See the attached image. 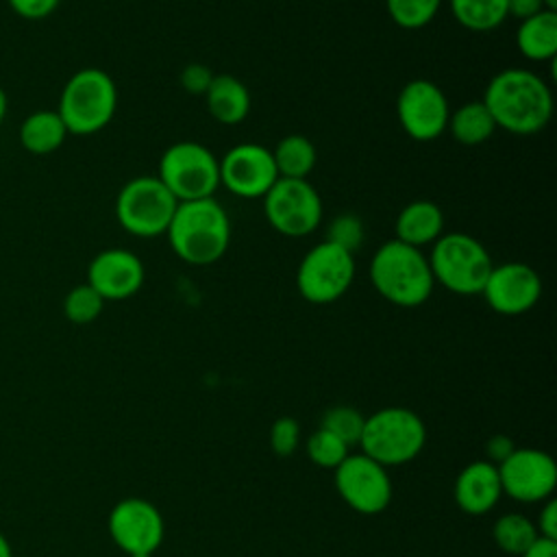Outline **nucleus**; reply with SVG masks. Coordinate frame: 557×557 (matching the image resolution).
Wrapping results in <instances>:
<instances>
[{
	"label": "nucleus",
	"instance_id": "20e7f679",
	"mask_svg": "<svg viewBox=\"0 0 557 557\" xmlns=\"http://www.w3.org/2000/svg\"><path fill=\"white\" fill-rule=\"evenodd\" d=\"M117 87L100 67H83L74 72L59 96L57 113L67 135H94L102 131L115 115Z\"/></svg>",
	"mask_w": 557,
	"mask_h": 557
},
{
	"label": "nucleus",
	"instance_id": "39448f33",
	"mask_svg": "<svg viewBox=\"0 0 557 557\" xmlns=\"http://www.w3.org/2000/svg\"><path fill=\"white\" fill-rule=\"evenodd\" d=\"M429 265L433 281L444 289L459 296H474L481 294L494 261L476 237L457 231L442 233L433 242Z\"/></svg>",
	"mask_w": 557,
	"mask_h": 557
},
{
	"label": "nucleus",
	"instance_id": "f257e3e1",
	"mask_svg": "<svg viewBox=\"0 0 557 557\" xmlns=\"http://www.w3.org/2000/svg\"><path fill=\"white\" fill-rule=\"evenodd\" d=\"M481 100L496 128H505L511 135H535L553 115L550 87L524 67H507L494 74Z\"/></svg>",
	"mask_w": 557,
	"mask_h": 557
},
{
	"label": "nucleus",
	"instance_id": "412c9836",
	"mask_svg": "<svg viewBox=\"0 0 557 557\" xmlns=\"http://www.w3.org/2000/svg\"><path fill=\"white\" fill-rule=\"evenodd\" d=\"M516 46L531 61H553L557 54V11H540L520 22Z\"/></svg>",
	"mask_w": 557,
	"mask_h": 557
},
{
	"label": "nucleus",
	"instance_id": "c756f323",
	"mask_svg": "<svg viewBox=\"0 0 557 557\" xmlns=\"http://www.w3.org/2000/svg\"><path fill=\"white\" fill-rule=\"evenodd\" d=\"M366 418L352 409V407H333L322 416V429L331 431L335 437H339L346 446L359 444L361 433H363Z\"/></svg>",
	"mask_w": 557,
	"mask_h": 557
},
{
	"label": "nucleus",
	"instance_id": "dca6fc26",
	"mask_svg": "<svg viewBox=\"0 0 557 557\" xmlns=\"http://www.w3.org/2000/svg\"><path fill=\"white\" fill-rule=\"evenodd\" d=\"M109 533L115 546L131 557L150 555L163 540V518L144 498H124L109 513Z\"/></svg>",
	"mask_w": 557,
	"mask_h": 557
},
{
	"label": "nucleus",
	"instance_id": "9d476101",
	"mask_svg": "<svg viewBox=\"0 0 557 557\" xmlns=\"http://www.w3.org/2000/svg\"><path fill=\"white\" fill-rule=\"evenodd\" d=\"M261 200L265 220L285 237H305L322 220V198L307 178H276Z\"/></svg>",
	"mask_w": 557,
	"mask_h": 557
},
{
	"label": "nucleus",
	"instance_id": "9b49d317",
	"mask_svg": "<svg viewBox=\"0 0 557 557\" xmlns=\"http://www.w3.org/2000/svg\"><path fill=\"white\" fill-rule=\"evenodd\" d=\"M396 115L411 139L433 141L446 131L450 107L444 91L433 81L413 78L398 91Z\"/></svg>",
	"mask_w": 557,
	"mask_h": 557
},
{
	"label": "nucleus",
	"instance_id": "c85d7f7f",
	"mask_svg": "<svg viewBox=\"0 0 557 557\" xmlns=\"http://www.w3.org/2000/svg\"><path fill=\"white\" fill-rule=\"evenodd\" d=\"M307 457L320 468H337L348 457V446L326 429H318L307 440Z\"/></svg>",
	"mask_w": 557,
	"mask_h": 557
},
{
	"label": "nucleus",
	"instance_id": "423d86ee",
	"mask_svg": "<svg viewBox=\"0 0 557 557\" xmlns=\"http://www.w3.org/2000/svg\"><path fill=\"white\" fill-rule=\"evenodd\" d=\"M424 440L426 429L418 413L405 407H385L366 418L359 446L381 466H398L418 457Z\"/></svg>",
	"mask_w": 557,
	"mask_h": 557
},
{
	"label": "nucleus",
	"instance_id": "72a5a7b5",
	"mask_svg": "<svg viewBox=\"0 0 557 557\" xmlns=\"http://www.w3.org/2000/svg\"><path fill=\"white\" fill-rule=\"evenodd\" d=\"M11 11L24 20H44L52 15L61 0H7Z\"/></svg>",
	"mask_w": 557,
	"mask_h": 557
},
{
	"label": "nucleus",
	"instance_id": "1a4fd4ad",
	"mask_svg": "<svg viewBox=\"0 0 557 557\" xmlns=\"http://www.w3.org/2000/svg\"><path fill=\"white\" fill-rule=\"evenodd\" d=\"M355 272V255L324 239L311 246L300 259L296 270V287L307 302L329 305L348 292Z\"/></svg>",
	"mask_w": 557,
	"mask_h": 557
},
{
	"label": "nucleus",
	"instance_id": "a878e982",
	"mask_svg": "<svg viewBox=\"0 0 557 557\" xmlns=\"http://www.w3.org/2000/svg\"><path fill=\"white\" fill-rule=\"evenodd\" d=\"M537 537L535 524L522 513H505L494 524V540L509 555H522Z\"/></svg>",
	"mask_w": 557,
	"mask_h": 557
},
{
	"label": "nucleus",
	"instance_id": "393cba45",
	"mask_svg": "<svg viewBox=\"0 0 557 557\" xmlns=\"http://www.w3.org/2000/svg\"><path fill=\"white\" fill-rule=\"evenodd\" d=\"M455 20L472 30L487 33L498 28L507 15V0H448Z\"/></svg>",
	"mask_w": 557,
	"mask_h": 557
},
{
	"label": "nucleus",
	"instance_id": "b1692460",
	"mask_svg": "<svg viewBox=\"0 0 557 557\" xmlns=\"http://www.w3.org/2000/svg\"><path fill=\"white\" fill-rule=\"evenodd\" d=\"M272 159L278 172V178H307L315 168V146L309 137L292 133L278 139L272 148Z\"/></svg>",
	"mask_w": 557,
	"mask_h": 557
},
{
	"label": "nucleus",
	"instance_id": "ea45409f",
	"mask_svg": "<svg viewBox=\"0 0 557 557\" xmlns=\"http://www.w3.org/2000/svg\"><path fill=\"white\" fill-rule=\"evenodd\" d=\"M0 557H13L11 544H9V540L2 533H0Z\"/></svg>",
	"mask_w": 557,
	"mask_h": 557
},
{
	"label": "nucleus",
	"instance_id": "f3484780",
	"mask_svg": "<svg viewBox=\"0 0 557 557\" xmlns=\"http://www.w3.org/2000/svg\"><path fill=\"white\" fill-rule=\"evenodd\" d=\"M146 270L141 259L126 248L100 250L87 265V285L104 300H124L144 285Z\"/></svg>",
	"mask_w": 557,
	"mask_h": 557
},
{
	"label": "nucleus",
	"instance_id": "2eb2a0df",
	"mask_svg": "<svg viewBox=\"0 0 557 557\" xmlns=\"http://www.w3.org/2000/svg\"><path fill=\"white\" fill-rule=\"evenodd\" d=\"M481 296L496 313L520 315L537 305L542 296V278L531 265L522 261H507L492 265Z\"/></svg>",
	"mask_w": 557,
	"mask_h": 557
},
{
	"label": "nucleus",
	"instance_id": "0eeeda50",
	"mask_svg": "<svg viewBox=\"0 0 557 557\" xmlns=\"http://www.w3.org/2000/svg\"><path fill=\"white\" fill-rule=\"evenodd\" d=\"M178 200L159 176H135L122 185L115 198L117 224L135 237L165 235Z\"/></svg>",
	"mask_w": 557,
	"mask_h": 557
},
{
	"label": "nucleus",
	"instance_id": "f704fd0d",
	"mask_svg": "<svg viewBox=\"0 0 557 557\" xmlns=\"http://www.w3.org/2000/svg\"><path fill=\"white\" fill-rule=\"evenodd\" d=\"M537 535L540 537H546V540H553L557 542V503L555 500H548L544 505V509L540 511L537 516Z\"/></svg>",
	"mask_w": 557,
	"mask_h": 557
},
{
	"label": "nucleus",
	"instance_id": "cd10ccee",
	"mask_svg": "<svg viewBox=\"0 0 557 557\" xmlns=\"http://www.w3.org/2000/svg\"><path fill=\"white\" fill-rule=\"evenodd\" d=\"M442 0H385L392 22L405 30L424 28L440 11Z\"/></svg>",
	"mask_w": 557,
	"mask_h": 557
},
{
	"label": "nucleus",
	"instance_id": "4be33fe9",
	"mask_svg": "<svg viewBox=\"0 0 557 557\" xmlns=\"http://www.w3.org/2000/svg\"><path fill=\"white\" fill-rule=\"evenodd\" d=\"M20 144L30 154H50L59 150L67 137V128L57 111L39 109L26 115L17 131Z\"/></svg>",
	"mask_w": 557,
	"mask_h": 557
},
{
	"label": "nucleus",
	"instance_id": "f8f14e48",
	"mask_svg": "<svg viewBox=\"0 0 557 557\" xmlns=\"http://www.w3.org/2000/svg\"><path fill=\"white\" fill-rule=\"evenodd\" d=\"M335 485L344 503L366 516L383 511L392 500V481L379 461L368 455H348L335 468Z\"/></svg>",
	"mask_w": 557,
	"mask_h": 557
},
{
	"label": "nucleus",
	"instance_id": "f03ea898",
	"mask_svg": "<svg viewBox=\"0 0 557 557\" xmlns=\"http://www.w3.org/2000/svg\"><path fill=\"white\" fill-rule=\"evenodd\" d=\"M165 235L178 259L191 265H211L228 250L231 220L213 198L187 200L178 202Z\"/></svg>",
	"mask_w": 557,
	"mask_h": 557
},
{
	"label": "nucleus",
	"instance_id": "bb28decb",
	"mask_svg": "<svg viewBox=\"0 0 557 557\" xmlns=\"http://www.w3.org/2000/svg\"><path fill=\"white\" fill-rule=\"evenodd\" d=\"M104 302L107 300L91 285L81 283L65 294L63 313L72 324H89L102 313Z\"/></svg>",
	"mask_w": 557,
	"mask_h": 557
},
{
	"label": "nucleus",
	"instance_id": "5701e85b",
	"mask_svg": "<svg viewBox=\"0 0 557 557\" xmlns=\"http://www.w3.org/2000/svg\"><path fill=\"white\" fill-rule=\"evenodd\" d=\"M446 131H450L455 141L463 146H479L494 135L496 122L483 100H472L450 111Z\"/></svg>",
	"mask_w": 557,
	"mask_h": 557
},
{
	"label": "nucleus",
	"instance_id": "2f4dec72",
	"mask_svg": "<svg viewBox=\"0 0 557 557\" xmlns=\"http://www.w3.org/2000/svg\"><path fill=\"white\" fill-rule=\"evenodd\" d=\"M300 426L292 418H278L270 429V446L278 457H289L298 446Z\"/></svg>",
	"mask_w": 557,
	"mask_h": 557
},
{
	"label": "nucleus",
	"instance_id": "a211bd4d",
	"mask_svg": "<svg viewBox=\"0 0 557 557\" xmlns=\"http://www.w3.org/2000/svg\"><path fill=\"white\" fill-rule=\"evenodd\" d=\"M503 494L498 468L492 461H472L468 463L455 481V500L457 505L472 516L490 511Z\"/></svg>",
	"mask_w": 557,
	"mask_h": 557
},
{
	"label": "nucleus",
	"instance_id": "6ab92c4d",
	"mask_svg": "<svg viewBox=\"0 0 557 557\" xmlns=\"http://www.w3.org/2000/svg\"><path fill=\"white\" fill-rule=\"evenodd\" d=\"M394 233L398 242L422 248L444 233V213L431 200H411L396 215Z\"/></svg>",
	"mask_w": 557,
	"mask_h": 557
},
{
	"label": "nucleus",
	"instance_id": "4468645a",
	"mask_svg": "<svg viewBox=\"0 0 557 557\" xmlns=\"http://www.w3.org/2000/svg\"><path fill=\"white\" fill-rule=\"evenodd\" d=\"M496 468L503 492L522 503L548 498L557 483V466L553 457L537 448H513V453Z\"/></svg>",
	"mask_w": 557,
	"mask_h": 557
},
{
	"label": "nucleus",
	"instance_id": "aec40b11",
	"mask_svg": "<svg viewBox=\"0 0 557 557\" xmlns=\"http://www.w3.org/2000/svg\"><path fill=\"white\" fill-rule=\"evenodd\" d=\"M205 102L220 124H239L250 111V91L233 74H215L205 91Z\"/></svg>",
	"mask_w": 557,
	"mask_h": 557
},
{
	"label": "nucleus",
	"instance_id": "a19ab883",
	"mask_svg": "<svg viewBox=\"0 0 557 557\" xmlns=\"http://www.w3.org/2000/svg\"><path fill=\"white\" fill-rule=\"evenodd\" d=\"M542 4H544V9H548V11H557V0H542Z\"/></svg>",
	"mask_w": 557,
	"mask_h": 557
},
{
	"label": "nucleus",
	"instance_id": "e433bc0d",
	"mask_svg": "<svg viewBox=\"0 0 557 557\" xmlns=\"http://www.w3.org/2000/svg\"><path fill=\"white\" fill-rule=\"evenodd\" d=\"M513 442L507 437V435H494V437H490L487 440V444H485V450H487V455H490V459L492 461H505L511 453H513Z\"/></svg>",
	"mask_w": 557,
	"mask_h": 557
},
{
	"label": "nucleus",
	"instance_id": "4c0bfd02",
	"mask_svg": "<svg viewBox=\"0 0 557 557\" xmlns=\"http://www.w3.org/2000/svg\"><path fill=\"white\" fill-rule=\"evenodd\" d=\"M520 557H557V542L537 537Z\"/></svg>",
	"mask_w": 557,
	"mask_h": 557
},
{
	"label": "nucleus",
	"instance_id": "473e14b6",
	"mask_svg": "<svg viewBox=\"0 0 557 557\" xmlns=\"http://www.w3.org/2000/svg\"><path fill=\"white\" fill-rule=\"evenodd\" d=\"M213 72L202 65V63H189L185 65V70L181 72V85L187 94H194V96H205V91L209 89L211 81H213Z\"/></svg>",
	"mask_w": 557,
	"mask_h": 557
},
{
	"label": "nucleus",
	"instance_id": "7c9ffc66",
	"mask_svg": "<svg viewBox=\"0 0 557 557\" xmlns=\"http://www.w3.org/2000/svg\"><path fill=\"white\" fill-rule=\"evenodd\" d=\"M366 237V228L359 215L355 213H339L331 220L329 228H326V242L339 246L342 250L355 255Z\"/></svg>",
	"mask_w": 557,
	"mask_h": 557
},
{
	"label": "nucleus",
	"instance_id": "58836bf2",
	"mask_svg": "<svg viewBox=\"0 0 557 557\" xmlns=\"http://www.w3.org/2000/svg\"><path fill=\"white\" fill-rule=\"evenodd\" d=\"M7 111H9V96H7V91L0 87V122L4 120Z\"/></svg>",
	"mask_w": 557,
	"mask_h": 557
},
{
	"label": "nucleus",
	"instance_id": "7ed1b4c3",
	"mask_svg": "<svg viewBox=\"0 0 557 557\" xmlns=\"http://www.w3.org/2000/svg\"><path fill=\"white\" fill-rule=\"evenodd\" d=\"M370 281L379 296L398 307H420L435 287L429 257L396 237L372 255Z\"/></svg>",
	"mask_w": 557,
	"mask_h": 557
},
{
	"label": "nucleus",
	"instance_id": "c9c22d12",
	"mask_svg": "<svg viewBox=\"0 0 557 557\" xmlns=\"http://www.w3.org/2000/svg\"><path fill=\"white\" fill-rule=\"evenodd\" d=\"M540 11H544L542 0H507V15L518 17L520 22L527 20V17L537 15Z\"/></svg>",
	"mask_w": 557,
	"mask_h": 557
},
{
	"label": "nucleus",
	"instance_id": "ddd939ff",
	"mask_svg": "<svg viewBox=\"0 0 557 557\" xmlns=\"http://www.w3.org/2000/svg\"><path fill=\"white\" fill-rule=\"evenodd\" d=\"M220 163V185L239 198H263L278 178L272 150L244 141L226 150Z\"/></svg>",
	"mask_w": 557,
	"mask_h": 557
},
{
	"label": "nucleus",
	"instance_id": "6e6552de",
	"mask_svg": "<svg viewBox=\"0 0 557 557\" xmlns=\"http://www.w3.org/2000/svg\"><path fill=\"white\" fill-rule=\"evenodd\" d=\"M159 181L178 202L213 198L220 187V163L198 141H176L159 159Z\"/></svg>",
	"mask_w": 557,
	"mask_h": 557
}]
</instances>
